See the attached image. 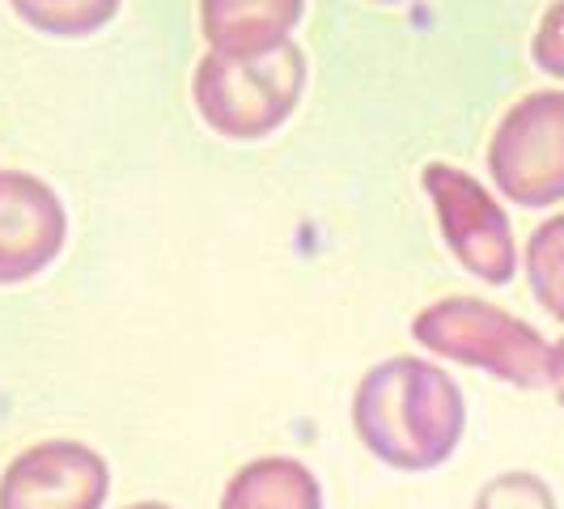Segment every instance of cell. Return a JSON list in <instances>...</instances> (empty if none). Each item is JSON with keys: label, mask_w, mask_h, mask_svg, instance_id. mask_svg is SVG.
<instances>
[{"label": "cell", "mask_w": 564, "mask_h": 509, "mask_svg": "<svg viewBox=\"0 0 564 509\" xmlns=\"http://www.w3.org/2000/svg\"><path fill=\"white\" fill-rule=\"evenodd\" d=\"M352 429L378 463L395 472H433L467 433V399L433 361L391 357L357 382Z\"/></svg>", "instance_id": "obj_1"}, {"label": "cell", "mask_w": 564, "mask_h": 509, "mask_svg": "<svg viewBox=\"0 0 564 509\" xmlns=\"http://www.w3.org/2000/svg\"><path fill=\"white\" fill-rule=\"evenodd\" d=\"M306 89V56L297 43H281L254 56L208 52L199 59L192 98L199 119L229 141H259L276 132Z\"/></svg>", "instance_id": "obj_2"}, {"label": "cell", "mask_w": 564, "mask_h": 509, "mask_svg": "<svg viewBox=\"0 0 564 509\" xmlns=\"http://www.w3.org/2000/svg\"><path fill=\"white\" fill-rule=\"evenodd\" d=\"M412 336L433 357H451L458 366H476L518 391H535L547 382L552 344L531 323L501 311L484 297H442L412 318Z\"/></svg>", "instance_id": "obj_3"}, {"label": "cell", "mask_w": 564, "mask_h": 509, "mask_svg": "<svg viewBox=\"0 0 564 509\" xmlns=\"http://www.w3.org/2000/svg\"><path fill=\"white\" fill-rule=\"evenodd\" d=\"M492 183L522 208L564 199V89L518 98L488 141Z\"/></svg>", "instance_id": "obj_4"}, {"label": "cell", "mask_w": 564, "mask_h": 509, "mask_svg": "<svg viewBox=\"0 0 564 509\" xmlns=\"http://www.w3.org/2000/svg\"><path fill=\"white\" fill-rule=\"evenodd\" d=\"M424 192L437 208V226L451 254L484 284H509L518 268V247L506 208L488 196L467 170L433 162L424 166Z\"/></svg>", "instance_id": "obj_5"}, {"label": "cell", "mask_w": 564, "mask_h": 509, "mask_svg": "<svg viewBox=\"0 0 564 509\" xmlns=\"http://www.w3.org/2000/svg\"><path fill=\"white\" fill-rule=\"evenodd\" d=\"M107 492V458L73 437L30 446L0 476V509H102Z\"/></svg>", "instance_id": "obj_6"}, {"label": "cell", "mask_w": 564, "mask_h": 509, "mask_svg": "<svg viewBox=\"0 0 564 509\" xmlns=\"http://www.w3.org/2000/svg\"><path fill=\"white\" fill-rule=\"evenodd\" d=\"M68 238L59 196L34 174L0 170V284L39 277Z\"/></svg>", "instance_id": "obj_7"}, {"label": "cell", "mask_w": 564, "mask_h": 509, "mask_svg": "<svg viewBox=\"0 0 564 509\" xmlns=\"http://www.w3.org/2000/svg\"><path fill=\"white\" fill-rule=\"evenodd\" d=\"M306 0H199V30L213 52L254 56L289 43Z\"/></svg>", "instance_id": "obj_8"}, {"label": "cell", "mask_w": 564, "mask_h": 509, "mask_svg": "<svg viewBox=\"0 0 564 509\" xmlns=\"http://www.w3.org/2000/svg\"><path fill=\"white\" fill-rule=\"evenodd\" d=\"M221 509H323V488L302 458H251L226 484Z\"/></svg>", "instance_id": "obj_9"}, {"label": "cell", "mask_w": 564, "mask_h": 509, "mask_svg": "<svg viewBox=\"0 0 564 509\" xmlns=\"http://www.w3.org/2000/svg\"><path fill=\"white\" fill-rule=\"evenodd\" d=\"M527 281L543 311L564 323V213L543 221L527 242Z\"/></svg>", "instance_id": "obj_10"}, {"label": "cell", "mask_w": 564, "mask_h": 509, "mask_svg": "<svg viewBox=\"0 0 564 509\" xmlns=\"http://www.w3.org/2000/svg\"><path fill=\"white\" fill-rule=\"evenodd\" d=\"M13 9L34 30L73 39V34H89V30L107 26L119 13V0H13Z\"/></svg>", "instance_id": "obj_11"}, {"label": "cell", "mask_w": 564, "mask_h": 509, "mask_svg": "<svg viewBox=\"0 0 564 509\" xmlns=\"http://www.w3.org/2000/svg\"><path fill=\"white\" fill-rule=\"evenodd\" d=\"M471 509H561L552 484L535 472H501L476 492Z\"/></svg>", "instance_id": "obj_12"}, {"label": "cell", "mask_w": 564, "mask_h": 509, "mask_svg": "<svg viewBox=\"0 0 564 509\" xmlns=\"http://www.w3.org/2000/svg\"><path fill=\"white\" fill-rule=\"evenodd\" d=\"M531 56L547 77H561L564 82V0H556L543 22L535 30V43H531Z\"/></svg>", "instance_id": "obj_13"}, {"label": "cell", "mask_w": 564, "mask_h": 509, "mask_svg": "<svg viewBox=\"0 0 564 509\" xmlns=\"http://www.w3.org/2000/svg\"><path fill=\"white\" fill-rule=\"evenodd\" d=\"M547 382H552V396L564 408V339L552 344V357H547Z\"/></svg>", "instance_id": "obj_14"}, {"label": "cell", "mask_w": 564, "mask_h": 509, "mask_svg": "<svg viewBox=\"0 0 564 509\" xmlns=\"http://www.w3.org/2000/svg\"><path fill=\"white\" fill-rule=\"evenodd\" d=\"M123 509H170V506H162V501H137V506H123Z\"/></svg>", "instance_id": "obj_15"}]
</instances>
